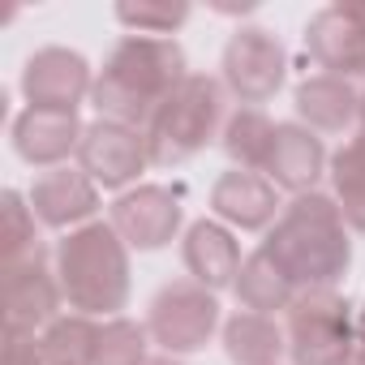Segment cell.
Listing matches in <instances>:
<instances>
[{"instance_id":"6da1fadb","label":"cell","mask_w":365,"mask_h":365,"mask_svg":"<svg viewBox=\"0 0 365 365\" xmlns=\"http://www.w3.org/2000/svg\"><path fill=\"white\" fill-rule=\"evenodd\" d=\"M185 52L172 39L159 35H129L112 48V56L103 61V73L95 78V108L103 112V120H120V125H146L159 103L185 82Z\"/></svg>"},{"instance_id":"7a4b0ae2","label":"cell","mask_w":365,"mask_h":365,"mask_svg":"<svg viewBox=\"0 0 365 365\" xmlns=\"http://www.w3.org/2000/svg\"><path fill=\"white\" fill-rule=\"evenodd\" d=\"M56 279L78 314H112L129 301V254L112 224H82L56 245Z\"/></svg>"},{"instance_id":"3957f363","label":"cell","mask_w":365,"mask_h":365,"mask_svg":"<svg viewBox=\"0 0 365 365\" xmlns=\"http://www.w3.org/2000/svg\"><path fill=\"white\" fill-rule=\"evenodd\" d=\"M267 254L279 262V271L292 284L322 288L348 267V237H344V211L331 207L318 194L297 198L284 220L275 224Z\"/></svg>"},{"instance_id":"277c9868","label":"cell","mask_w":365,"mask_h":365,"mask_svg":"<svg viewBox=\"0 0 365 365\" xmlns=\"http://www.w3.org/2000/svg\"><path fill=\"white\" fill-rule=\"evenodd\" d=\"M224 116V91L215 78L190 73L146 120V150L150 163H180L190 159L220 125Z\"/></svg>"},{"instance_id":"5b68a950","label":"cell","mask_w":365,"mask_h":365,"mask_svg":"<svg viewBox=\"0 0 365 365\" xmlns=\"http://www.w3.org/2000/svg\"><path fill=\"white\" fill-rule=\"evenodd\" d=\"M65 292L56 271L48 267V250L35 245L22 258L0 262V309H5V335H35L39 327L56 322Z\"/></svg>"},{"instance_id":"8992f818","label":"cell","mask_w":365,"mask_h":365,"mask_svg":"<svg viewBox=\"0 0 365 365\" xmlns=\"http://www.w3.org/2000/svg\"><path fill=\"white\" fill-rule=\"evenodd\" d=\"M288 348L297 365H348L352 356V339H356V322L348 314V305L327 292V288H309L305 297L292 301V318H288Z\"/></svg>"},{"instance_id":"52a82bcc","label":"cell","mask_w":365,"mask_h":365,"mask_svg":"<svg viewBox=\"0 0 365 365\" xmlns=\"http://www.w3.org/2000/svg\"><path fill=\"white\" fill-rule=\"evenodd\" d=\"M220 305L202 284H168L150 301V335L172 352H194L211 339Z\"/></svg>"},{"instance_id":"ba28073f","label":"cell","mask_w":365,"mask_h":365,"mask_svg":"<svg viewBox=\"0 0 365 365\" xmlns=\"http://www.w3.org/2000/svg\"><path fill=\"white\" fill-rule=\"evenodd\" d=\"M150 159L146 150V133L133 129V125H120V120H95L86 133H82V146H78V163L91 180H99L103 190H120L142 172V163Z\"/></svg>"},{"instance_id":"9c48e42d","label":"cell","mask_w":365,"mask_h":365,"mask_svg":"<svg viewBox=\"0 0 365 365\" xmlns=\"http://www.w3.org/2000/svg\"><path fill=\"white\" fill-rule=\"evenodd\" d=\"M86 91H95L91 65L78 52H69V48H39L26 61V69H22V95H26L31 108L78 112Z\"/></svg>"},{"instance_id":"30bf717a","label":"cell","mask_w":365,"mask_h":365,"mask_svg":"<svg viewBox=\"0 0 365 365\" xmlns=\"http://www.w3.org/2000/svg\"><path fill=\"white\" fill-rule=\"evenodd\" d=\"M224 78L245 103H262L284 82V48L275 43V35L245 26L232 35L228 52H224Z\"/></svg>"},{"instance_id":"8fae6325","label":"cell","mask_w":365,"mask_h":365,"mask_svg":"<svg viewBox=\"0 0 365 365\" xmlns=\"http://www.w3.org/2000/svg\"><path fill=\"white\" fill-rule=\"evenodd\" d=\"M309 56L331 69V78L365 73V9L361 5H331L305 31Z\"/></svg>"},{"instance_id":"7c38bea8","label":"cell","mask_w":365,"mask_h":365,"mask_svg":"<svg viewBox=\"0 0 365 365\" xmlns=\"http://www.w3.org/2000/svg\"><path fill=\"white\" fill-rule=\"evenodd\" d=\"M82 120L78 112H61V108H26L14 120V150L35 163V168H56L61 159H69V150L82 146Z\"/></svg>"},{"instance_id":"4fadbf2b","label":"cell","mask_w":365,"mask_h":365,"mask_svg":"<svg viewBox=\"0 0 365 365\" xmlns=\"http://www.w3.org/2000/svg\"><path fill=\"white\" fill-rule=\"evenodd\" d=\"M176 224H180V202L172 190L159 185H142L112 207V228L120 232V241L138 250H159L163 241H172Z\"/></svg>"},{"instance_id":"5bb4252c","label":"cell","mask_w":365,"mask_h":365,"mask_svg":"<svg viewBox=\"0 0 365 365\" xmlns=\"http://www.w3.org/2000/svg\"><path fill=\"white\" fill-rule=\"evenodd\" d=\"M31 211L35 220H43L48 228H73L82 220L95 215L99 207V190H95V180L78 168H52L43 172L35 185H31Z\"/></svg>"},{"instance_id":"9a60e30c","label":"cell","mask_w":365,"mask_h":365,"mask_svg":"<svg viewBox=\"0 0 365 365\" xmlns=\"http://www.w3.org/2000/svg\"><path fill=\"white\" fill-rule=\"evenodd\" d=\"M267 172L279 180L284 190H309L322 172V142L309 129L297 125H275V142L267 155Z\"/></svg>"},{"instance_id":"2e32d148","label":"cell","mask_w":365,"mask_h":365,"mask_svg":"<svg viewBox=\"0 0 365 365\" xmlns=\"http://www.w3.org/2000/svg\"><path fill=\"white\" fill-rule=\"evenodd\" d=\"M211 207L241 228H262L275 215V190L254 172H228V176H220Z\"/></svg>"},{"instance_id":"e0dca14e","label":"cell","mask_w":365,"mask_h":365,"mask_svg":"<svg viewBox=\"0 0 365 365\" xmlns=\"http://www.w3.org/2000/svg\"><path fill=\"white\" fill-rule=\"evenodd\" d=\"M185 267L202 288H220L237 275V241L220 224H194L185 237Z\"/></svg>"},{"instance_id":"ac0fdd59","label":"cell","mask_w":365,"mask_h":365,"mask_svg":"<svg viewBox=\"0 0 365 365\" xmlns=\"http://www.w3.org/2000/svg\"><path fill=\"white\" fill-rule=\"evenodd\" d=\"M297 108H301V116H305L309 125H318V129H344V125L361 112V99L352 95V86H348L344 78L322 73V78H309V82L297 91Z\"/></svg>"},{"instance_id":"d6986e66","label":"cell","mask_w":365,"mask_h":365,"mask_svg":"<svg viewBox=\"0 0 365 365\" xmlns=\"http://www.w3.org/2000/svg\"><path fill=\"white\" fill-rule=\"evenodd\" d=\"M224 339H228V356L237 365H271L279 356V348H284L279 327L271 318H262V314H237L228 322Z\"/></svg>"},{"instance_id":"ffe728a7","label":"cell","mask_w":365,"mask_h":365,"mask_svg":"<svg viewBox=\"0 0 365 365\" xmlns=\"http://www.w3.org/2000/svg\"><path fill=\"white\" fill-rule=\"evenodd\" d=\"M237 292L250 309H284L292 301V279L279 271V262L258 250L245 267H241V279H237Z\"/></svg>"},{"instance_id":"44dd1931","label":"cell","mask_w":365,"mask_h":365,"mask_svg":"<svg viewBox=\"0 0 365 365\" xmlns=\"http://www.w3.org/2000/svg\"><path fill=\"white\" fill-rule=\"evenodd\" d=\"M95 335H99V327H95L86 314L56 318L52 327H43L48 365H91V356H95Z\"/></svg>"},{"instance_id":"7402d4cb","label":"cell","mask_w":365,"mask_h":365,"mask_svg":"<svg viewBox=\"0 0 365 365\" xmlns=\"http://www.w3.org/2000/svg\"><path fill=\"white\" fill-rule=\"evenodd\" d=\"M335 172V190H339V211H344V220L352 224V228H361L365 232V133L356 138V142H348L339 155H335V163H331Z\"/></svg>"},{"instance_id":"603a6c76","label":"cell","mask_w":365,"mask_h":365,"mask_svg":"<svg viewBox=\"0 0 365 365\" xmlns=\"http://www.w3.org/2000/svg\"><path fill=\"white\" fill-rule=\"evenodd\" d=\"M271 142H275V125L258 112V108H245L228 120L224 129V150L232 159H241L245 168H267V155H271Z\"/></svg>"},{"instance_id":"cb8c5ba5","label":"cell","mask_w":365,"mask_h":365,"mask_svg":"<svg viewBox=\"0 0 365 365\" xmlns=\"http://www.w3.org/2000/svg\"><path fill=\"white\" fill-rule=\"evenodd\" d=\"M146 331L129 318H108L95 335L91 365H146Z\"/></svg>"},{"instance_id":"d4e9b609","label":"cell","mask_w":365,"mask_h":365,"mask_svg":"<svg viewBox=\"0 0 365 365\" xmlns=\"http://www.w3.org/2000/svg\"><path fill=\"white\" fill-rule=\"evenodd\" d=\"M35 211L31 198H22L18 190L0 194V262L22 258L26 250H35Z\"/></svg>"},{"instance_id":"484cf974","label":"cell","mask_w":365,"mask_h":365,"mask_svg":"<svg viewBox=\"0 0 365 365\" xmlns=\"http://www.w3.org/2000/svg\"><path fill=\"white\" fill-rule=\"evenodd\" d=\"M116 18L125 26H133L138 35H172L180 22L190 18L185 5H120Z\"/></svg>"},{"instance_id":"4316f807","label":"cell","mask_w":365,"mask_h":365,"mask_svg":"<svg viewBox=\"0 0 365 365\" xmlns=\"http://www.w3.org/2000/svg\"><path fill=\"white\" fill-rule=\"evenodd\" d=\"M0 365H48L43 335H5V356Z\"/></svg>"},{"instance_id":"83f0119b","label":"cell","mask_w":365,"mask_h":365,"mask_svg":"<svg viewBox=\"0 0 365 365\" xmlns=\"http://www.w3.org/2000/svg\"><path fill=\"white\" fill-rule=\"evenodd\" d=\"M361 120H365V99H361Z\"/></svg>"}]
</instances>
